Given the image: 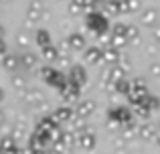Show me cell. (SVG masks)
<instances>
[{
  "label": "cell",
  "mask_w": 160,
  "mask_h": 154,
  "mask_svg": "<svg viewBox=\"0 0 160 154\" xmlns=\"http://www.w3.org/2000/svg\"><path fill=\"white\" fill-rule=\"evenodd\" d=\"M79 144H81L85 150H91V148H93V136H91V134H81Z\"/></svg>",
  "instance_id": "cell-1"
},
{
  "label": "cell",
  "mask_w": 160,
  "mask_h": 154,
  "mask_svg": "<svg viewBox=\"0 0 160 154\" xmlns=\"http://www.w3.org/2000/svg\"><path fill=\"white\" fill-rule=\"evenodd\" d=\"M140 136L142 138H152L154 136V128L152 126H142L140 128Z\"/></svg>",
  "instance_id": "cell-2"
},
{
  "label": "cell",
  "mask_w": 160,
  "mask_h": 154,
  "mask_svg": "<svg viewBox=\"0 0 160 154\" xmlns=\"http://www.w3.org/2000/svg\"><path fill=\"white\" fill-rule=\"evenodd\" d=\"M57 118H59V120H67V118H69V112H67L65 107H61V110L57 112Z\"/></svg>",
  "instance_id": "cell-3"
},
{
  "label": "cell",
  "mask_w": 160,
  "mask_h": 154,
  "mask_svg": "<svg viewBox=\"0 0 160 154\" xmlns=\"http://www.w3.org/2000/svg\"><path fill=\"white\" fill-rule=\"evenodd\" d=\"M91 107H93V103H91V102H87L85 106H83V110H79V114H83V116H85V114H89V112H91Z\"/></svg>",
  "instance_id": "cell-4"
},
{
  "label": "cell",
  "mask_w": 160,
  "mask_h": 154,
  "mask_svg": "<svg viewBox=\"0 0 160 154\" xmlns=\"http://www.w3.org/2000/svg\"><path fill=\"white\" fill-rule=\"evenodd\" d=\"M158 144H160V136H158Z\"/></svg>",
  "instance_id": "cell-5"
}]
</instances>
